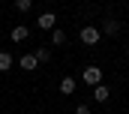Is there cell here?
I'll return each instance as SVG.
<instances>
[{"label":"cell","instance_id":"cell-10","mask_svg":"<svg viewBox=\"0 0 129 114\" xmlns=\"http://www.w3.org/2000/svg\"><path fill=\"white\" fill-rule=\"evenodd\" d=\"M6 69H12V54L9 51H0V72H6Z\"/></svg>","mask_w":129,"mask_h":114},{"label":"cell","instance_id":"cell-5","mask_svg":"<svg viewBox=\"0 0 129 114\" xmlns=\"http://www.w3.org/2000/svg\"><path fill=\"white\" fill-rule=\"evenodd\" d=\"M102 33L117 36V33H120V21H117V18H105V21H102Z\"/></svg>","mask_w":129,"mask_h":114},{"label":"cell","instance_id":"cell-9","mask_svg":"<svg viewBox=\"0 0 129 114\" xmlns=\"http://www.w3.org/2000/svg\"><path fill=\"white\" fill-rule=\"evenodd\" d=\"M33 57H36V63H48V60H51V48H48V45H39V48L33 51Z\"/></svg>","mask_w":129,"mask_h":114},{"label":"cell","instance_id":"cell-11","mask_svg":"<svg viewBox=\"0 0 129 114\" xmlns=\"http://www.w3.org/2000/svg\"><path fill=\"white\" fill-rule=\"evenodd\" d=\"M63 42H66V33L54 27V30H51V45H63Z\"/></svg>","mask_w":129,"mask_h":114},{"label":"cell","instance_id":"cell-12","mask_svg":"<svg viewBox=\"0 0 129 114\" xmlns=\"http://www.w3.org/2000/svg\"><path fill=\"white\" fill-rule=\"evenodd\" d=\"M30 6H33V0H15V9L18 12H30Z\"/></svg>","mask_w":129,"mask_h":114},{"label":"cell","instance_id":"cell-8","mask_svg":"<svg viewBox=\"0 0 129 114\" xmlns=\"http://www.w3.org/2000/svg\"><path fill=\"white\" fill-rule=\"evenodd\" d=\"M18 66H21L24 72H33V69H39V63H36V57H33V54H24L21 60H18Z\"/></svg>","mask_w":129,"mask_h":114},{"label":"cell","instance_id":"cell-2","mask_svg":"<svg viewBox=\"0 0 129 114\" xmlns=\"http://www.w3.org/2000/svg\"><path fill=\"white\" fill-rule=\"evenodd\" d=\"M81 78H84L87 87H96V84H102V69H99V66H84Z\"/></svg>","mask_w":129,"mask_h":114},{"label":"cell","instance_id":"cell-6","mask_svg":"<svg viewBox=\"0 0 129 114\" xmlns=\"http://www.w3.org/2000/svg\"><path fill=\"white\" fill-rule=\"evenodd\" d=\"M27 36H30V27H27V24L12 27V42H27Z\"/></svg>","mask_w":129,"mask_h":114},{"label":"cell","instance_id":"cell-13","mask_svg":"<svg viewBox=\"0 0 129 114\" xmlns=\"http://www.w3.org/2000/svg\"><path fill=\"white\" fill-rule=\"evenodd\" d=\"M75 114H90V105H84V102H81V105L75 108Z\"/></svg>","mask_w":129,"mask_h":114},{"label":"cell","instance_id":"cell-3","mask_svg":"<svg viewBox=\"0 0 129 114\" xmlns=\"http://www.w3.org/2000/svg\"><path fill=\"white\" fill-rule=\"evenodd\" d=\"M36 27L39 30H54L57 27V15H54V12H42V15L36 18Z\"/></svg>","mask_w":129,"mask_h":114},{"label":"cell","instance_id":"cell-4","mask_svg":"<svg viewBox=\"0 0 129 114\" xmlns=\"http://www.w3.org/2000/svg\"><path fill=\"white\" fill-rule=\"evenodd\" d=\"M75 90H78V81H75L72 75H66L63 81H60V93H63V96H72Z\"/></svg>","mask_w":129,"mask_h":114},{"label":"cell","instance_id":"cell-1","mask_svg":"<svg viewBox=\"0 0 129 114\" xmlns=\"http://www.w3.org/2000/svg\"><path fill=\"white\" fill-rule=\"evenodd\" d=\"M78 39H81L84 45H99V42H102V30H96L93 24H87V27H81Z\"/></svg>","mask_w":129,"mask_h":114},{"label":"cell","instance_id":"cell-7","mask_svg":"<svg viewBox=\"0 0 129 114\" xmlns=\"http://www.w3.org/2000/svg\"><path fill=\"white\" fill-rule=\"evenodd\" d=\"M108 96H111V87L108 84H96L93 87V99L96 102H108Z\"/></svg>","mask_w":129,"mask_h":114}]
</instances>
